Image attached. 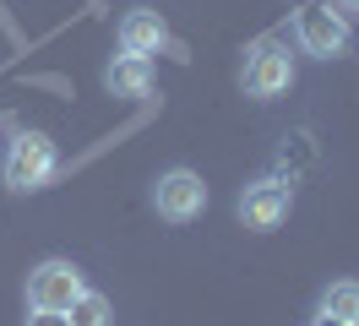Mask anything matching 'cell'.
Returning a JSON list of instances; mask_svg holds the SVG:
<instances>
[{
    "label": "cell",
    "mask_w": 359,
    "mask_h": 326,
    "mask_svg": "<svg viewBox=\"0 0 359 326\" xmlns=\"http://www.w3.org/2000/svg\"><path fill=\"white\" fill-rule=\"evenodd\" d=\"M240 87H245V98H256V104L283 98V93L294 87V55L278 39L250 43V49H245V65H240Z\"/></svg>",
    "instance_id": "6da1fadb"
},
{
    "label": "cell",
    "mask_w": 359,
    "mask_h": 326,
    "mask_svg": "<svg viewBox=\"0 0 359 326\" xmlns=\"http://www.w3.org/2000/svg\"><path fill=\"white\" fill-rule=\"evenodd\" d=\"M55 174H60L55 142H49L44 130H22V136L11 142V152H6V185L27 196V191H44Z\"/></svg>",
    "instance_id": "7a4b0ae2"
},
{
    "label": "cell",
    "mask_w": 359,
    "mask_h": 326,
    "mask_svg": "<svg viewBox=\"0 0 359 326\" xmlns=\"http://www.w3.org/2000/svg\"><path fill=\"white\" fill-rule=\"evenodd\" d=\"M294 39H299V49H305V55L332 60V55H343V49H348V17L337 11L332 0H311V6L294 17Z\"/></svg>",
    "instance_id": "3957f363"
},
{
    "label": "cell",
    "mask_w": 359,
    "mask_h": 326,
    "mask_svg": "<svg viewBox=\"0 0 359 326\" xmlns=\"http://www.w3.org/2000/svg\"><path fill=\"white\" fill-rule=\"evenodd\" d=\"M289 207H294V185L283 179V174H267V179H250L245 191H240V201H234L240 223H245V229H256V234L278 229V223L289 217Z\"/></svg>",
    "instance_id": "277c9868"
},
{
    "label": "cell",
    "mask_w": 359,
    "mask_h": 326,
    "mask_svg": "<svg viewBox=\"0 0 359 326\" xmlns=\"http://www.w3.org/2000/svg\"><path fill=\"white\" fill-rule=\"evenodd\" d=\"M153 212L169 217V223H191V217H202V212H207V185H202V174H191V169L158 174V179H153Z\"/></svg>",
    "instance_id": "5b68a950"
},
{
    "label": "cell",
    "mask_w": 359,
    "mask_h": 326,
    "mask_svg": "<svg viewBox=\"0 0 359 326\" xmlns=\"http://www.w3.org/2000/svg\"><path fill=\"white\" fill-rule=\"evenodd\" d=\"M82 288H88V283H82V272H76L71 261H39V266L27 272V304H33V310H71Z\"/></svg>",
    "instance_id": "8992f818"
},
{
    "label": "cell",
    "mask_w": 359,
    "mask_h": 326,
    "mask_svg": "<svg viewBox=\"0 0 359 326\" xmlns=\"http://www.w3.org/2000/svg\"><path fill=\"white\" fill-rule=\"evenodd\" d=\"M169 22L158 17V11H147V6H131L126 17H120V49L126 55H147L153 60L158 49H169Z\"/></svg>",
    "instance_id": "52a82bcc"
},
{
    "label": "cell",
    "mask_w": 359,
    "mask_h": 326,
    "mask_svg": "<svg viewBox=\"0 0 359 326\" xmlns=\"http://www.w3.org/2000/svg\"><path fill=\"white\" fill-rule=\"evenodd\" d=\"M104 87H109L114 98H131V104H136V98H147V93H153V60L120 49V55L104 65Z\"/></svg>",
    "instance_id": "ba28073f"
},
{
    "label": "cell",
    "mask_w": 359,
    "mask_h": 326,
    "mask_svg": "<svg viewBox=\"0 0 359 326\" xmlns=\"http://www.w3.org/2000/svg\"><path fill=\"white\" fill-rule=\"evenodd\" d=\"M321 315H337V321H359V283L337 278L321 288Z\"/></svg>",
    "instance_id": "9c48e42d"
},
{
    "label": "cell",
    "mask_w": 359,
    "mask_h": 326,
    "mask_svg": "<svg viewBox=\"0 0 359 326\" xmlns=\"http://www.w3.org/2000/svg\"><path fill=\"white\" fill-rule=\"evenodd\" d=\"M66 315H71V326H109V299H104V294H93V288H82Z\"/></svg>",
    "instance_id": "30bf717a"
},
{
    "label": "cell",
    "mask_w": 359,
    "mask_h": 326,
    "mask_svg": "<svg viewBox=\"0 0 359 326\" xmlns=\"http://www.w3.org/2000/svg\"><path fill=\"white\" fill-rule=\"evenodd\" d=\"M27 326H71V315H66V310H33Z\"/></svg>",
    "instance_id": "8fae6325"
},
{
    "label": "cell",
    "mask_w": 359,
    "mask_h": 326,
    "mask_svg": "<svg viewBox=\"0 0 359 326\" xmlns=\"http://www.w3.org/2000/svg\"><path fill=\"white\" fill-rule=\"evenodd\" d=\"M311 326H359V321H337V315H321V310H316V321Z\"/></svg>",
    "instance_id": "7c38bea8"
},
{
    "label": "cell",
    "mask_w": 359,
    "mask_h": 326,
    "mask_svg": "<svg viewBox=\"0 0 359 326\" xmlns=\"http://www.w3.org/2000/svg\"><path fill=\"white\" fill-rule=\"evenodd\" d=\"M337 6H343V11H359V0H337Z\"/></svg>",
    "instance_id": "4fadbf2b"
}]
</instances>
